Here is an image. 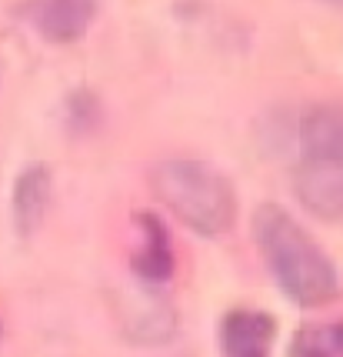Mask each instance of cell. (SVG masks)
<instances>
[{
    "instance_id": "cell-10",
    "label": "cell",
    "mask_w": 343,
    "mask_h": 357,
    "mask_svg": "<svg viewBox=\"0 0 343 357\" xmlns=\"http://www.w3.org/2000/svg\"><path fill=\"white\" fill-rule=\"evenodd\" d=\"M330 3H343V0H330Z\"/></svg>"
},
{
    "instance_id": "cell-9",
    "label": "cell",
    "mask_w": 343,
    "mask_h": 357,
    "mask_svg": "<svg viewBox=\"0 0 343 357\" xmlns=\"http://www.w3.org/2000/svg\"><path fill=\"white\" fill-rule=\"evenodd\" d=\"M294 357H343V324L300 327Z\"/></svg>"
},
{
    "instance_id": "cell-5",
    "label": "cell",
    "mask_w": 343,
    "mask_h": 357,
    "mask_svg": "<svg viewBox=\"0 0 343 357\" xmlns=\"http://www.w3.org/2000/svg\"><path fill=\"white\" fill-rule=\"evenodd\" d=\"M300 147L303 157H333L343 154V107L317 104L300 121Z\"/></svg>"
},
{
    "instance_id": "cell-8",
    "label": "cell",
    "mask_w": 343,
    "mask_h": 357,
    "mask_svg": "<svg viewBox=\"0 0 343 357\" xmlns=\"http://www.w3.org/2000/svg\"><path fill=\"white\" fill-rule=\"evenodd\" d=\"M47 194H50V174L47 167H31L24 171V177L17 181V190H14V218H17V227L24 234H31L44 211H47Z\"/></svg>"
},
{
    "instance_id": "cell-2",
    "label": "cell",
    "mask_w": 343,
    "mask_h": 357,
    "mask_svg": "<svg viewBox=\"0 0 343 357\" xmlns=\"http://www.w3.org/2000/svg\"><path fill=\"white\" fill-rule=\"evenodd\" d=\"M157 197L170 207L190 231L203 237L223 234L237 218V194L234 184L210 164L200 160H167L154 167Z\"/></svg>"
},
{
    "instance_id": "cell-3",
    "label": "cell",
    "mask_w": 343,
    "mask_h": 357,
    "mask_svg": "<svg viewBox=\"0 0 343 357\" xmlns=\"http://www.w3.org/2000/svg\"><path fill=\"white\" fill-rule=\"evenodd\" d=\"M294 194L313 218H343V154L303 157L294 171Z\"/></svg>"
},
{
    "instance_id": "cell-7",
    "label": "cell",
    "mask_w": 343,
    "mask_h": 357,
    "mask_svg": "<svg viewBox=\"0 0 343 357\" xmlns=\"http://www.w3.org/2000/svg\"><path fill=\"white\" fill-rule=\"evenodd\" d=\"M141 227H143V244L134 254V274L141 280L160 284L173 274V254H170V237L163 231V224L150 214H141Z\"/></svg>"
},
{
    "instance_id": "cell-4",
    "label": "cell",
    "mask_w": 343,
    "mask_h": 357,
    "mask_svg": "<svg viewBox=\"0 0 343 357\" xmlns=\"http://www.w3.org/2000/svg\"><path fill=\"white\" fill-rule=\"evenodd\" d=\"M273 341H277V324L270 314L237 307L223 317L220 327L223 357H270Z\"/></svg>"
},
{
    "instance_id": "cell-6",
    "label": "cell",
    "mask_w": 343,
    "mask_h": 357,
    "mask_svg": "<svg viewBox=\"0 0 343 357\" xmlns=\"http://www.w3.org/2000/svg\"><path fill=\"white\" fill-rule=\"evenodd\" d=\"M33 17L50 40H77L94 17V0H40Z\"/></svg>"
},
{
    "instance_id": "cell-1",
    "label": "cell",
    "mask_w": 343,
    "mask_h": 357,
    "mask_svg": "<svg viewBox=\"0 0 343 357\" xmlns=\"http://www.w3.org/2000/svg\"><path fill=\"white\" fill-rule=\"evenodd\" d=\"M253 234L280 291L300 307H324L340 297V274L320 244L277 204L253 214Z\"/></svg>"
}]
</instances>
